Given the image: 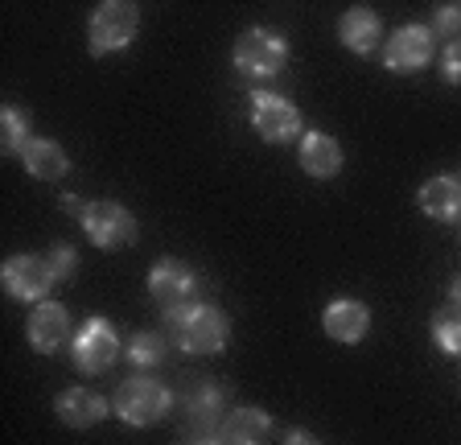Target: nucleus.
Listing matches in <instances>:
<instances>
[{"label":"nucleus","instance_id":"f257e3e1","mask_svg":"<svg viewBox=\"0 0 461 445\" xmlns=\"http://www.w3.org/2000/svg\"><path fill=\"white\" fill-rule=\"evenodd\" d=\"M169 334H173V347H182L185 355H219V350L227 347L230 326H227V313H222L219 305L198 301L190 310L173 313Z\"/></svg>","mask_w":461,"mask_h":445},{"label":"nucleus","instance_id":"f03ea898","mask_svg":"<svg viewBox=\"0 0 461 445\" xmlns=\"http://www.w3.org/2000/svg\"><path fill=\"white\" fill-rule=\"evenodd\" d=\"M230 62H235V70H240L248 83H272V78L288 67V41H285V33L256 25V30L240 33Z\"/></svg>","mask_w":461,"mask_h":445},{"label":"nucleus","instance_id":"7ed1b4c3","mask_svg":"<svg viewBox=\"0 0 461 445\" xmlns=\"http://www.w3.org/2000/svg\"><path fill=\"white\" fill-rule=\"evenodd\" d=\"M169 408H173L169 387H165L161 379H153V376L124 379V384L115 387V396H112V413L120 416L124 425H132V429H149V425H157V421H165Z\"/></svg>","mask_w":461,"mask_h":445},{"label":"nucleus","instance_id":"20e7f679","mask_svg":"<svg viewBox=\"0 0 461 445\" xmlns=\"http://www.w3.org/2000/svg\"><path fill=\"white\" fill-rule=\"evenodd\" d=\"M136 33H140V9L128 5V0H104L86 21V46H91L95 59L120 54L124 46L136 41Z\"/></svg>","mask_w":461,"mask_h":445},{"label":"nucleus","instance_id":"39448f33","mask_svg":"<svg viewBox=\"0 0 461 445\" xmlns=\"http://www.w3.org/2000/svg\"><path fill=\"white\" fill-rule=\"evenodd\" d=\"M78 222H83V235L104 252H120L140 235V222L128 211L124 203H112V198H95V203H83L78 211Z\"/></svg>","mask_w":461,"mask_h":445},{"label":"nucleus","instance_id":"423d86ee","mask_svg":"<svg viewBox=\"0 0 461 445\" xmlns=\"http://www.w3.org/2000/svg\"><path fill=\"white\" fill-rule=\"evenodd\" d=\"M0 281H5V293L13 301H25V305H41L46 293H54L62 285L58 277L54 260L46 256H33V252H21V256H9L5 268H0Z\"/></svg>","mask_w":461,"mask_h":445},{"label":"nucleus","instance_id":"0eeeda50","mask_svg":"<svg viewBox=\"0 0 461 445\" xmlns=\"http://www.w3.org/2000/svg\"><path fill=\"white\" fill-rule=\"evenodd\" d=\"M149 297H153V305L165 318L190 310V305H198V272L190 264L165 256V260H157L149 268Z\"/></svg>","mask_w":461,"mask_h":445},{"label":"nucleus","instance_id":"6e6552de","mask_svg":"<svg viewBox=\"0 0 461 445\" xmlns=\"http://www.w3.org/2000/svg\"><path fill=\"white\" fill-rule=\"evenodd\" d=\"M251 132L268 145L301 141V107L280 91H251Z\"/></svg>","mask_w":461,"mask_h":445},{"label":"nucleus","instance_id":"1a4fd4ad","mask_svg":"<svg viewBox=\"0 0 461 445\" xmlns=\"http://www.w3.org/2000/svg\"><path fill=\"white\" fill-rule=\"evenodd\" d=\"M70 355H75V368L83 376H99V371L115 368V359L124 355V342L115 334V326L107 318H86L75 330V342H70Z\"/></svg>","mask_w":461,"mask_h":445},{"label":"nucleus","instance_id":"9d476101","mask_svg":"<svg viewBox=\"0 0 461 445\" xmlns=\"http://www.w3.org/2000/svg\"><path fill=\"white\" fill-rule=\"evenodd\" d=\"M432 50H437V38L429 25H400L384 46V67L392 75H416L432 62Z\"/></svg>","mask_w":461,"mask_h":445},{"label":"nucleus","instance_id":"9b49d317","mask_svg":"<svg viewBox=\"0 0 461 445\" xmlns=\"http://www.w3.org/2000/svg\"><path fill=\"white\" fill-rule=\"evenodd\" d=\"M25 334H29V347L38 350V355H54V350H62L70 339V313L58 305V301H41V305H33V313H29L25 322Z\"/></svg>","mask_w":461,"mask_h":445},{"label":"nucleus","instance_id":"f8f14e48","mask_svg":"<svg viewBox=\"0 0 461 445\" xmlns=\"http://www.w3.org/2000/svg\"><path fill=\"white\" fill-rule=\"evenodd\" d=\"M321 330H326L334 342H363L366 330H371V310H366L363 301L355 297H338L326 305V313H321Z\"/></svg>","mask_w":461,"mask_h":445},{"label":"nucleus","instance_id":"ddd939ff","mask_svg":"<svg viewBox=\"0 0 461 445\" xmlns=\"http://www.w3.org/2000/svg\"><path fill=\"white\" fill-rule=\"evenodd\" d=\"M297 161L301 169H305L309 177H317V182H326V177H338L342 174V145H338L330 132H305L301 136V149H297Z\"/></svg>","mask_w":461,"mask_h":445},{"label":"nucleus","instance_id":"4468645a","mask_svg":"<svg viewBox=\"0 0 461 445\" xmlns=\"http://www.w3.org/2000/svg\"><path fill=\"white\" fill-rule=\"evenodd\" d=\"M416 203L429 219L437 222H457L461 219V174H437L420 186Z\"/></svg>","mask_w":461,"mask_h":445},{"label":"nucleus","instance_id":"2eb2a0df","mask_svg":"<svg viewBox=\"0 0 461 445\" xmlns=\"http://www.w3.org/2000/svg\"><path fill=\"white\" fill-rule=\"evenodd\" d=\"M54 413H58V421L70 425V429H91V425H99V421L112 413V404L99 396L95 387H67V392L58 396Z\"/></svg>","mask_w":461,"mask_h":445},{"label":"nucleus","instance_id":"dca6fc26","mask_svg":"<svg viewBox=\"0 0 461 445\" xmlns=\"http://www.w3.org/2000/svg\"><path fill=\"white\" fill-rule=\"evenodd\" d=\"M338 41H342L350 54H375L379 41H384V21L375 9H346L338 21Z\"/></svg>","mask_w":461,"mask_h":445},{"label":"nucleus","instance_id":"f3484780","mask_svg":"<svg viewBox=\"0 0 461 445\" xmlns=\"http://www.w3.org/2000/svg\"><path fill=\"white\" fill-rule=\"evenodd\" d=\"M268 429H272V416L264 413V408L243 404V408H230V413L222 416V425L214 437H219L222 445H259L268 437Z\"/></svg>","mask_w":461,"mask_h":445},{"label":"nucleus","instance_id":"a211bd4d","mask_svg":"<svg viewBox=\"0 0 461 445\" xmlns=\"http://www.w3.org/2000/svg\"><path fill=\"white\" fill-rule=\"evenodd\" d=\"M21 165H25L29 177H41V182H58V177L70 174L67 149L58 145V141H50V136H33L25 145V153H21Z\"/></svg>","mask_w":461,"mask_h":445},{"label":"nucleus","instance_id":"6ab92c4d","mask_svg":"<svg viewBox=\"0 0 461 445\" xmlns=\"http://www.w3.org/2000/svg\"><path fill=\"white\" fill-rule=\"evenodd\" d=\"M190 421L194 425H202V433H219L222 425V416L230 413L227 408V392H222L219 384H202L194 387V396H190Z\"/></svg>","mask_w":461,"mask_h":445},{"label":"nucleus","instance_id":"aec40b11","mask_svg":"<svg viewBox=\"0 0 461 445\" xmlns=\"http://www.w3.org/2000/svg\"><path fill=\"white\" fill-rule=\"evenodd\" d=\"M124 355L136 371H157L165 359H169V339L157 334V330H140V334H132V342L124 347Z\"/></svg>","mask_w":461,"mask_h":445},{"label":"nucleus","instance_id":"412c9836","mask_svg":"<svg viewBox=\"0 0 461 445\" xmlns=\"http://www.w3.org/2000/svg\"><path fill=\"white\" fill-rule=\"evenodd\" d=\"M432 342L449 359L461 355V305H445V310L432 318Z\"/></svg>","mask_w":461,"mask_h":445},{"label":"nucleus","instance_id":"4be33fe9","mask_svg":"<svg viewBox=\"0 0 461 445\" xmlns=\"http://www.w3.org/2000/svg\"><path fill=\"white\" fill-rule=\"evenodd\" d=\"M29 141L33 136H29L25 112L21 107H0V145H5V157H21Z\"/></svg>","mask_w":461,"mask_h":445},{"label":"nucleus","instance_id":"5701e85b","mask_svg":"<svg viewBox=\"0 0 461 445\" xmlns=\"http://www.w3.org/2000/svg\"><path fill=\"white\" fill-rule=\"evenodd\" d=\"M432 38H449L457 41L461 38V5H441V9L432 13Z\"/></svg>","mask_w":461,"mask_h":445},{"label":"nucleus","instance_id":"b1692460","mask_svg":"<svg viewBox=\"0 0 461 445\" xmlns=\"http://www.w3.org/2000/svg\"><path fill=\"white\" fill-rule=\"evenodd\" d=\"M50 260H54V268H58V277H62V281H70V272L78 268V256H75V248H70V243H54V248H50Z\"/></svg>","mask_w":461,"mask_h":445},{"label":"nucleus","instance_id":"393cba45","mask_svg":"<svg viewBox=\"0 0 461 445\" xmlns=\"http://www.w3.org/2000/svg\"><path fill=\"white\" fill-rule=\"evenodd\" d=\"M441 70H445V78H449V83H457V87H461V38L445 46V54H441Z\"/></svg>","mask_w":461,"mask_h":445},{"label":"nucleus","instance_id":"a878e982","mask_svg":"<svg viewBox=\"0 0 461 445\" xmlns=\"http://www.w3.org/2000/svg\"><path fill=\"white\" fill-rule=\"evenodd\" d=\"M285 445H321L313 433H305V429H293V433L285 437Z\"/></svg>","mask_w":461,"mask_h":445},{"label":"nucleus","instance_id":"bb28decb","mask_svg":"<svg viewBox=\"0 0 461 445\" xmlns=\"http://www.w3.org/2000/svg\"><path fill=\"white\" fill-rule=\"evenodd\" d=\"M449 305H461V277H453L449 285Z\"/></svg>","mask_w":461,"mask_h":445},{"label":"nucleus","instance_id":"cd10ccee","mask_svg":"<svg viewBox=\"0 0 461 445\" xmlns=\"http://www.w3.org/2000/svg\"><path fill=\"white\" fill-rule=\"evenodd\" d=\"M190 445H222V441H219V437H214V433H202L198 441H190Z\"/></svg>","mask_w":461,"mask_h":445}]
</instances>
